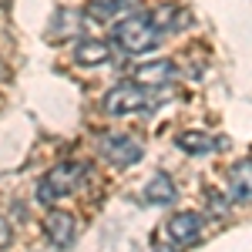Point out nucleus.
I'll return each instance as SVG.
<instances>
[{"instance_id": "f257e3e1", "label": "nucleus", "mask_w": 252, "mask_h": 252, "mask_svg": "<svg viewBox=\"0 0 252 252\" xmlns=\"http://www.w3.org/2000/svg\"><path fill=\"white\" fill-rule=\"evenodd\" d=\"M84 175H88L84 161H58V165H54L51 172L40 178V185H37V198L44 202V205H54L58 198H64V195H71L74 189H78Z\"/></svg>"}, {"instance_id": "f03ea898", "label": "nucleus", "mask_w": 252, "mask_h": 252, "mask_svg": "<svg viewBox=\"0 0 252 252\" xmlns=\"http://www.w3.org/2000/svg\"><path fill=\"white\" fill-rule=\"evenodd\" d=\"M115 40L128 54H145V51H152L158 44V27L152 24V17L128 14V17H121L115 24Z\"/></svg>"}, {"instance_id": "7ed1b4c3", "label": "nucleus", "mask_w": 252, "mask_h": 252, "mask_svg": "<svg viewBox=\"0 0 252 252\" xmlns=\"http://www.w3.org/2000/svg\"><path fill=\"white\" fill-rule=\"evenodd\" d=\"M97 152L108 158V161H115L118 168H128V165H135L141 161V141H138L131 131H108V135L97 138Z\"/></svg>"}, {"instance_id": "20e7f679", "label": "nucleus", "mask_w": 252, "mask_h": 252, "mask_svg": "<svg viewBox=\"0 0 252 252\" xmlns=\"http://www.w3.org/2000/svg\"><path fill=\"white\" fill-rule=\"evenodd\" d=\"M145 108H148V97L141 91V84H135V81H121L104 94V111L115 118L135 115V111H145Z\"/></svg>"}, {"instance_id": "39448f33", "label": "nucleus", "mask_w": 252, "mask_h": 252, "mask_svg": "<svg viewBox=\"0 0 252 252\" xmlns=\"http://www.w3.org/2000/svg\"><path fill=\"white\" fill-rule=\"evenodd\" d=\"M175 78H178V67H175V61H165V58L138 64L135 74H131V81L141 84V88H165V84H172Z\"/></svg>"}, {"instance_id": "423d86ee", "label": "nucleus", "mask_w": 252, "mask_h": 252, "mask_svg": "<svg viewBox=\"0 0 252 252\" xmlns=\"http://www.w3.org/2000/svg\"><path fill=\"white\" fill-rule=\"evenodd\" d=\"M44 232H47V239H51L58 249H71V246H74V232H78L74 215L64 212V209H54V212L44 219Z\"/></svg>"}, {"instance_id": "0eeeda50", "label": "nucleus", "mask_w": 252, "mask_h": 252, "mask_svg": "<svg viewBox=\"0 0 252 252\" xmlns=\"http://www.w3.org/2000/svg\"><path fill=\"white\" fill-rule=\"evenodd\" d=\"M202 232V215L195 212H178L168 219V239L178 242V246H192Z\"/></svg>"}, {"instance_id": "6e6552de", "label": "nucleus", "mask_w": 252, "mask_h": 252, "mask_svg": "<svg viewBox=\"0 0 252 252\" xmlns=\"http://www.w3.org/2000/svg\"><path fill=\"white\" fill-rule=\"evenodd\" d=\"M229 195L235 202H252V158H242L229 168Z\"/></svg>"}, {"instance_id": "1a4fd4ad", "label": "nucleus", "mask_w": 252, "mask_h": 252, "mask_svg": "<svg viewBox=\"0 0 252 252\" xmlns=\"http://www.w3.org/2000/svg\"><path fill=\"white\" fill-rule=\"evenodd\" d=\"M74 61H78L81 67H97V64L111 61V44H108V40L84 37V40H78V47H74Z\"/></svg>"}, {"instance_id": "9d476101", "label": "nucleus", "mask_w": 252, "mask_h": 252, "mask_svg": "<svg viewBox=\"0 0 252 252\" xmlns=\"http://www.w3.org/2000/svg\"><path fill=\"white\" fill-rule=\"evenodd\" d=\"M135 7V0H91L88 3V17L91 20H101V24H111V20H121V17H128V10Z\"/></svg>"}, {"instance_id": "9b49d317", "label": "nucleus", "mask_w": 252, "mask_h": 252, "mask_svg": "<svg viewBox=\"0 0 252 252\" xmlns=\"http://www.w3.org/2000/svg\"><path fill=\"white\" fill-rule=\"evenodd\" d=\"M141 198H145L148 205H172V202H175V182H172V175L155 172L152 178H148V185H145Z\"/></svg>"}, {"instance_id": "f8f14e48", "label": "nucleus", "mask_w": 252, "mask_h": 252, "mask_svg": "<svg viewBox=\"0 0 252 252\" xmlns=\"http://www.w3.org/2000/svg\"><path fill=\"white\" fill-rule=\"evenodd\" d=\"M84 10H58L54 14V20H51V37H58V40H64V37H71V34H78L81 31V24H84Z\"/></svg>"}, {"instance_id": "ddd939ff", "label": "nucleus", "mask_w": 252, "mask_h": 252, "mask_svg": "<svg viewBox=\"0 0 252 252\" xmlns=\"http://www.w3.org/2000/svg\"><path fill=\"white\" fill-rule=\"evenodd\" d=\"M222 141L212 135H205V131H185V135H178V148L182 152H189V155H205V152H215Z\"/></svg>"}, {"instance_id": "4468645a", "label": "nucleus", "mask_w": 252, "mask_h": 252, "mask_svg": "<svg viewBox=\"0 0 252 252\" xmlns=\"http://www.w3.org/2000/svg\"><path fill=\"white\" fill-rule=\"evenodd\" d=\"M209 209L215 215H229V195L222 192H209Z\"/></svg>"}, {"instance_id": "2eb2a0df", "label": "nucleus", "mask_w": 252, "mask_h": 252, "mask_svg": "<svg viewBox=\"0 0 252 252\" xmlns=\"http://www.w3.org/2000/svg\"><path fill=\"white\" fill-rule=\"evenodd\" d=\"M7 242H10V225H7L3 215H0V249H7Z\"/></svg>"}, {"instance_id": "dca6fc26", "label": "nucleus", "mask_w": 252, "mask_h": 252, "mask_svg": "<svg viewBox=\"0 0 252 252\" xmlns=\"http://www.w3.org/2000/svg\"><path fill=\"white\" fill-rule=\"evenodd\" d=\"M155 252H175V249H172V246H158Z\"/></svg>"}]
</instances>
